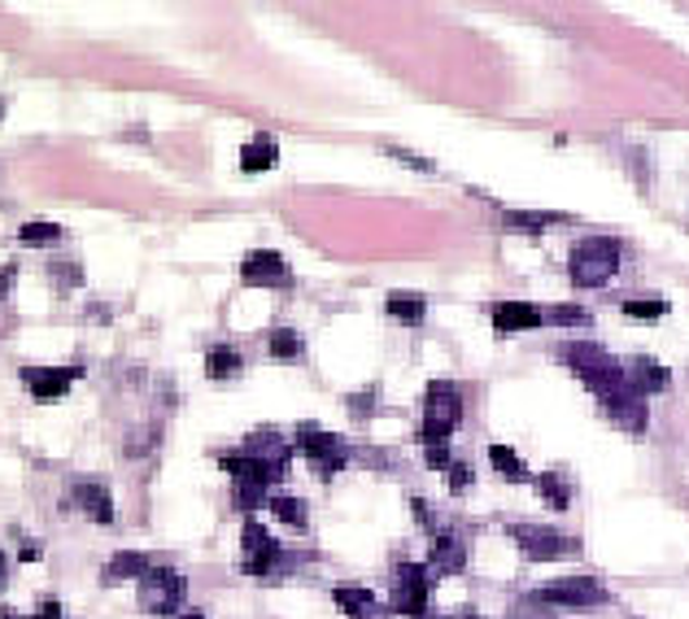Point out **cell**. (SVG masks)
Returning <instances> with one entry per match:
<instances>
[{
  "mask_svg": "<svg viewBox=\"0 0 689 619\" xmlns=\"http://www.w3.org/2000/svg\"><path fill=\"white\" fill-rule=\"evenodd\" d=\"M624 315L650 324V319H663V315H667V301H663V296H650V301H637V296H632V301H624Z\"/></svg>",
  "mask_w": 689,
  "mask_h": 619,
  "instance_id": "cell-27",
  "label": "cell"
},
{
  "mask_svg": "<svg viewBox=\"0 0 689 619\" xmlns=\"http://www.w3.org/2000/svg\"><path fill=\"white\" fill-rule=\"evenodd\" d=\"M493 332L498 337H515V332H533V328H541L546 324V310L541 305H533V301H498L493 310Z\"/></svg>",
  "mask_w": 689,
  "mask_h": 619,
  "instance_id": "cell-11",
  "label": "cell"
},
{
  "mask_svg": "<svg viewBox=\"0 0 689 619\" xmlns=\"http://www.w3.org/2000/svg\"><path fill=\"white\" fill-rule=\"evenodd\" d=\"M153 563L145 558V554H136V549H123V554H114L110 563H105V571H101V580L105 584H123V580H136V576H145Z\"/></svg>",
  "mask_w": 689,
  "mask_h": 619,
  "instance_id": "cell-19",
  "label": "cell"
},
{
  "mask_svg": "<svg viewBox=\"0 0 689 619\" xmlns=\"http://www.w3.org/2000/svg\"><path fill=\"white\" fill-rule=\"evenodd\" d=\"M559 358L589 384V393L602 402V410L624 428V432H646L650 415H646V397L628 384L624 367L602 350V345H589V341H572L559 350Z\"/></svg>",
  "mask_w": 689,
  "mask_h": 619,
  "instance_id": "cell-1",
  "label": "cell"
},
{
  "mask_svg": "<svg viewBox=\"0 0 689 619\" xmlns=\"http://www.w3.org/2000/svg\"><path fill=\"white\" fill-rule=\"evenodd\" d=\"M0 619H62V606H58V602H45L36 615H18L14 606H0Z\"/></svg>",
  "mask_w": 689,
  "mask_h": 619,
  "instance_id": "cell-31",
  "label": "cell"
},
{
  "mask_svg": "<svg viewBox=\"0 0 689 619\" xmlns=\"http://www.w3.org/2000/svg\"><path fill=\"white\" fill-rule=\"evenodd\" d=\"M463 619H480V615H476V610H467V615H463Z\"/></svg>",
  "mask_w": 689,
  "mask_h": 619,
  "instance_id": "cell-43",
  "label": "cell"
},
{
  "mask_svg": "<svg viewBox=\"0 0 689 619\" xmlns=\"http://www.w3.org/2000/svg\"><path fill=\"white\" fill-rule=\"evenodd\" d=\"M14 279H18V266H14V262H5V266H0V296H10Z\"/></svg>",
  "mask_w": 689,
  "mask_h": 619,
  "instance_id": "cell-35",
  "label": "cell"
},
{
  "mask_svg": "<svg viewBox=\"0 0 689 619\" xmlns=\"http://www.w3.org/2000/svg\"><path fill=\"white\" fill-rule=\"evenodd\" d=\"M511 619H554L550 610H533V602H519L515 610H511Z\"/></svg>",
  "mask_w": 689,
  "mask_h": 619,
  "instance_id": "cell-34",
  "label": "cell"
},
{
  "mask_svg": "<svg viewBox=\"0 0 689 619\" xmlns=\"http://www.w3.org/2000/svg\"><path fill=\"white\" fill-rule=\"evenodd\" d=\"M446 471H450V489H454V493H467V484H472V467H467V463H450Z\"/></svg>",
  "mask_w": 689,
  "mask_h": 619,
  "instance_id": "cell-33",
  "label": "cell"
},
{
  "mask_svg": "<svg viewBox=\"0 0 689 619\" xmlns=\"http://www.w3.org/2000/svg\"><path fill=\"white\" fill-rule=\"evenodd\" d=\"M489 463H493L498 476L511 480V484H524V480H528V467H524V458H519L511 445H489Z\"/></svg>",
  "mask_w": 689,
  "mask_h": 619,
  "instance_id": "cell-23",
  "label": "cell"
},
{
  "mask_svg": "<svg viewBox=\"0 0 689 619\" xmlns=\"http://www.w3.org/2000/svg\"><path fill=\"white\" fill-rule=\"evenodd\" d=\"M372 397H376V393H354V397H350V410H354V415H372Z\"/></svg>",
  "mask_w": 689,
  "mask_h": 619,
  "instance_id": "cell-37",
  "label": "cell"
},
{
  "mask_svg": "<svg viewBox=\"0 0 689 619\" xmlns=\"http://www.w3.org/2000/svg\"><path fill=\"white\" fill-rule=\"evenodd\" d=\"M567 214H537V210H506V227L515 231H546L554 223H563Z\"/></svg>",
  "mask_w": 689,
  "mask_h": 619,
  "instance_id": "cell-24",
  "label": "cell"
},
{
  "mask_svg": "<svg viewBox=\"0 0 689 619\" xmlns=\"http://www.w3.org/2000/svg\"><path fill=\"white\" fill-rule=\"evenodd\" d=\"M292 563H297V558L284 554V545H279L262 523L249 519V523L240 528V567H245L249 576H258V580H279Z\"/></svg>",
  "mask_w": 689,
  "mask_h": 619,
  "instance_id": "cell-3",
  "label": "cell"
},
{
  "mask_svg": "<svg viewBox=\"0 0 689 619\" xmlns=\"http://www.w3.org/2000/svg\"><path fill=\"white\" fill-rule=\"evenodd\" d=\"M467 563V545L454 536V532H437L433 536V554H428V571L437 576H459Z\"/></svg>",
  "mask_w": 689,
  "mask_h": 619,
  "instance_id": "cell-16",
  "label": "cell"
},
{
  "mask_svg": "<svg viewBox=\"0 0 689 619\" xmlns=\"http://www.w3.org/2000/svg\"><path fill=\"white\" fill-rule=\"evenodd\" d=\"M428 589H433L428 567H419V563H402V567L393 571V593H389V606H393L398 615H406V619H419V615H428Z\"/></svg>",
  "mask_w": 689,
  "mask_h": 619,
  "instance_id": "cell-9",
  "label": "cell"
},
{
  "mask_svg": "<svg viewBox=\"0 0 689 619\" xmlns=\"http://www.w3.org/2000/svg\"><path fill=\"white\" fill-rule=\"evenodd\" d=\"M266 506H271V515H275V519H284L288 528H305V502H301V497L275 493V497H271Z\"/></svg>",
  "mask_w": 689,
  "mask_h": 619,
  "instance_id": "cell-26",
  "label": "cell"
},
{
  "mask_svg": "<svg viewBox=\"0 0 689 619\" xmlns=\"http://www.w3.org/2000/svg\"><path fill=\"white\" fill-rule=\"evenodd\" d=\"M79 376L84 367H23V384L36 393V402H58Z\"/></svg>",
  "mask_w": 689,
  "mask_h": 619,
  "instance_id": "cell-12",
  "label": "cell"
},
{
  "mask_svg": "<svg viewBox=\"0 0 689 619\" xmlns=\"http://www.w3.org/2000/svg\"><path fill=\"white\" fill-rule=\"evenodd\" d=\"M424 296H415V292H393L389 296V315L398 319V324H406V328H419L424 324Z\"/></svg>",
  "mask_w": 689,
  "mask_h": 619,
  "instance_id": "cell-22",
  "label": "cell"
},
{
  "mask_svg": "<svg viewBox=\"0 0 689 619\" xmlns=\"http://www.w3.org/2000/svg\"><path fill=\"white\" fill-rule=\"evenodd\" d=\"M53 279H58V288H75V283H84V270L75 262H53Z\"/></svg>",
  "mask_w": 689,
  "mask_h": 619,
  "instance_id": "cell-32",
  "label": "cell"
},
{
  "mask_svg": "<svg viewBox=\"0 0 689 619\" xmlns=\"http://www.w3.org/2000/svg\"><path fill=\"white\" fill-rule=\"evenodd\" d=\"M5 571H10V558H5V554H0V584H5V580H10Z\"/></svg>",
  "mask_w": 689,
  "mask_h": 619,
  "instance_id": "cell-41",
  "label": "cell"
},
{
  "mask_svg": "<svg viewBox=\"0 0 689 619\" xmlns=\"http://www.w3.org/2000/svg\"><path fill=\"white\" fill-rule=\"evenodd\" d=\"M331 597H336V606L350 615V619H385L380 615V602H376V593L372 589H363V584H336L331 589Z\"/></svg>",
  "mask_w": 689,
  "mask_h": 619,
  "instance_id": "cell-17",
  "label": "cell"
},
{
  "mask_svg": "<svg viewBox=\"0 0 689 619\" xmlns=\"http://www.w3.org/2000/svg\"><path fill=\"white\" fill-rule=\"evenodd\" d=\"M240 279H245L249 288L284 283V279H288V262H284L275 249H253V253L240 262Z\"/></svg>",
  "mask_w": 689,
  "mask_h": 619,
  "instance_id": "cell-13",
  "label": "cell"
},
{
  "mask_svg": "<svg viewBox=\"0 0 689 619\" xmlns=\"http://www.w3.org/2000/svg\"><path fill=\"white\" fill-rule=\"evenodd\" d=\"M546 319H554V324H563V328H585L589 324V315H585V310H576V305H559V310H550V315Z\"/></svg>",
  "mask_w": 689,
  "mask_h": 619,
  "instance_id": "cell-30",
  "label": "cell"
},
{
  "mask_svg": "<svg viewBox=\"0 0 689 619\" xmlns=\"http://www.w3.org/2000/svg\"><path fill=\"white\" fill-rule=\"evenodd\" d=\"M511 536H515V545L524 549V558H533V563L580 558V541H576V536L554 532V528H541V523H511Z\"/></svg>",
  "mask_w": 689,
  "mask_h": 619,
  "instance_id": "cell-6",
  "label": "cell"
},
{
  "mask_svg": "<svg viewBox=\"0 0 689 619\" xmlns=\"http://www.w3.org/2000/svg\"><path fill=\"white\" fill-rule=\"evenodd\" d=\"M218 467L231 476V489H236V506H240V510L262 506V502H266V493H271V484H275V480H284V476H275L271 467L253 463V458H249V454H240V450L218 454Z\"/></svg>",
  "mask_w": 689,
  "mask_h": 619,
  "instance_id": "cell-5",
  "label": "cell"
},
{
  "mask_svg": "<svg viewBox=\"0 0 689 619\" xmlns=\"http://www.w3.org/2000/svg\"><path fill=\"white\" fill-rule=\"evenodd\" d=\"M236 367H240V354L231 345H214L205 354V376L210 380H227V376H236Z\"/></svg>",
  "mask_w": 689,
  "mask_h": 619,
  "instance_id": "cell-25",
  "label": "cell"
},
{
  "mask_svg": "<svg viewBox=\"0 0 689 619\" xmlns=\"http://www.w3.org/2000/svg\"><path fill=\"white\" fill-rule=\"evenodd\" d=\"M188 597V580L175 567H149L140 576V606L149 615H175Z\"/></svg>",
  "mask_w": 689,
  "mask_h": 619,
  "instance_id": "cell-8",
  "label": "cell"
},
{
  "mask_svg": "<svg viewBox=\"0 0 689 619\" xmlns=\"http://www.w3.org/2000/svg\"><path fill=\"white\" fill-rule=\"evenodd\" d=\"M275 157H279L275 140H271V136H258V140H249V144L240 149V170H245V175L271 170V166H275Z\"/></svg>",
  "mask_w": 689,
  "mask_h": 619,
  "instance_id": "cell-20",
  "label": "cell"
},
{
  "mask_svg": "<svg viewBox=\"0 0 689 619\" xmlns=\"http://www.w3.org/2000/svg\"><path fill=\"white\" fill-rule=\"evenodd\" d=\"M619 270V244L606 240V236H589L572 249V262H567V275L576 288H602L611 275Z\"/></svg>",
  "mask_w": 689,
  "mask_h": 619,
  "instance_id": "cell-4",
  "label": "cell"
},
{
  "mask_svg": "<svg viewBox=\"0 0 689 619\" xmlns=\"http://www.w3.org/2000/svg\"><path fill=\"white\" fill-rule=\"evenodd\" d=\"M393 157H402L406 166H415V170H433V162L428 157H419V153H406V149H393Z\"/></svg>",
  "mask_w": 689,
  "mask_h": 619,
  "instance_id": "cell-36",
  "label": "cell"
},
{
  "mask_svg": "<svg viewBox=\"0 0 689 619\" xmlns=\"http://www.w3.org/2000/svg\"><path fill=\"white\" fill-rule=\"evenodd\" d=\"M297 450L310 458V467H314L323 480H331V476L344 467V458H350V450H344L340 437H331V432H323V428H314V424H301V428H297Z\"/></svg>",
  "mask_w": 689,
  "mask_h": 619,
  "instance_id": "cell-10",
  "label": "cell"
},
{
  "mask_svg": "<svg viewBox=\"0 0 689 619\" xmlns=\"http://www.w3.org/2000/svg\"><path fill=\"white\" fill-rule=\"evenodd\" d=\"M71 502H75L92 523H114V497H110L105 484H97V480H75V484H71ZM71 502H66V506H71Z\"/></svg>",
  "mask_w": 689,
  "mask_h": 619,
  "instance_id": "cell-15",
  "label": "cell"
},
{
  "mask_svg": "<svg viewBox=\"0 0 689 619\" xmlns=\"http://www.w3.org/2000/svg\"><path fill=\"white\" fill-rule=\"evenodd\" d=\"M537 606H567V610H589V606H602L611 602V589L598 584L593 576H567V580H554V584H541L533 593Z\"/></svg>",
  "mask_w": 689,
  "mask_h": 619,
  "instance_id": "cell-7",
  "label": "cell"
},
{
  "mask_svg": "<svg viewBox=\"0 0 689 619\" xmlns=\"http://www.w3.org/2000/svg\"><path fill=\"white\" fill-rule=\"evenodd\" d=\"M459 419H463V393L454 384H446V380L428 384V393H424V428H419L424 450H446L450 432L459 428Z\"/></svg>",
  "mask_w": 689,
  "mask_h": 619,
  "instance_id": "cell-2",
  "label": "cell"
},
{
  "mask_svg": "<svg viewBox=\"0 0 689 619\" xmlns=\"http://www.w3.org/2000/svg\"><path fill=\"white\" fill-rule=\"evenodd\" d=\"M179 619H205V615H201V610H188V615H179Z\"/></svg>",
  "mask_w": 689,
  "mask_h": 619,
  "instance_id": "cell-42",
  "label": "cell"
},
{
  "mask_svg": "<svg viewBox=\"0 0 689 619\" xmlns=\"http://www.w3.org/2000/svg\"><path fill=\"white\" fill-rule=\"evenodd\" d=\"M18 240H23V244H58V240H62V227H58V223H27V227L18 231Z\"/></svg>",
  "mask_w": 689,
  "mask_h": 619,
  "instance_id": "cell-28",
  "label": "cell"
},
{
  "mask_svg": "<svg viewBox=\"0 0 689 619\" xmlns=\"http://www.w3.org/2000/svg\"><path fill=\"white\" fill-rule=\"evenodd\" d=\"M428 463L433 467H450V450H428Z\"/></svg>",
  "mask_w": 689,
  "mask_h": 619,
  "instance_id": "cell-38",
  "label": "cell"
},
{
  "mask_svg": "<svg viewBox=\"0 0 689 619\" xmlns=\"http://www.w3.org/2000/svg\"><path fill=\"white\" fill-rule=\"evenodd\" d=\"M40 554H45V549H40V545H32V541H27V545H23V563H36V558H40Z\"/></svg>",
  "mask_w": 689,
  "mask_h": 619,
  "instance_id": "cell-39",
  "label": "cell"
},
{
  "mask_svg": "<svg viewBox=\"0 0 689 619\" xmlns=\"http://www.w3.org/2000/svg\"><path fill=\"white\" fill-rule=\"evenodd\" d=\"M240 454H249L253 463L271 467L275 476H288V458H292V445H288L284 437H275V432H253V437H245Z\"/></svg>",
  "mask_w": 689,
  "mask_h": 619,
  "instance_id": "cell-14",
  "label": "cell"
},
{
  "mask_svg": "<svg viewBox=\"0 0 689 619\" xmlns=\"http://www.w3.org/2000/svg\"><path fill=\"white\" fill-rule=\"evenodd\" d=\"M266 350H271V358H297V354H301V341H297V332L275 328L271 341H266Z\"/></svg>",
  "mask_w": 689,
  "mask_h": 619,
  "instance_id": "cell-29",
  "label": "cell"
},
{
  "mask_svg": "<svg viewBox=\"0 0 689 619\" xmlns=\"http://www.w3.org/2000/svg\"><path fill=\"white\" fill-rule=\"evenodd\" d=\"M537 493H541L546 506H554V510H567V506H572V480H567L563 471H541V476H537Z\"/></svg>",
  "mask_w": 689,
  "mask_h": 619,
  "instance_id": "cell-21",
  "label": "cell"
},
{
  "mask_svg": "<svg viewBox=\"0 0 689 619\" xmlns=\"http://www.w3.org/2000/svg\"><path fill=\"white\" fill-rule=\"evenodd\" d=\"M624 376H628V384H632L641 397H650V393H663V389H667V367H659L654 358H632V363L624 367Z\"/></svg>",
  "mask_w": 689,
  "mask_h": 619,
  "instance_id": "cell-18",
  "label": "cell"
},
{
  "mask_svg": "<svg viewBox=\"0 0 689 619\" xmlns=\"http://www.w3.org/2000/svg\"><path fill=\"white\" fill-rule=\"evenodd\" d=\"M467 615V610H463ZM463 615H437V610H428V615H419V619H463Z\"/></svg>",
  "mask_w": 689,
  "mask_h": 619,
  "instance_id": "cell-40",
  "label": "cell"
}]
</instances>
